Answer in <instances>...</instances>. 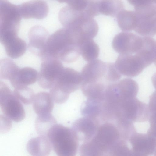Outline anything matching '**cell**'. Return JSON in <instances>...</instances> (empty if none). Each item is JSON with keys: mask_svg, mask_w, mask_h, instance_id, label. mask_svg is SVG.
<instances>
[{"mask_svg": "<svg viewBox=\"0 0 156 156\" xmlns=\"http://www.w3.org/2000/svg\"><path fill=\"white\" fill-rule=\"evenodd\" d=\"M126 140L120 122H102L91 139L81 144L79 153L82 156H120L127 145Z\"/></svg>", "mask_w": 156, "mask_h": 156, "instance_id": "6da1fadb", "label": "cell"}, {"mask_svg": "<svg viewBox=\"0 0 156 156\" xmlns=\"http://www.w3.org/2000/svg\"><path fill=\"white\" fill-rule=\"evenodd\" d=\"M80 55L78 41L70 30L64 27L49 36L43 55H49L69 63L77 60Z\"/></svg>", "mask_w": 156, "mask_h": 156, "instance_id": "7a4b0ae2", "label": "cell"}, {"mask_svg": "<svg viewBox=\"0 0 156 156\" xmlns=\"http://www.w3.org/2000/svg\"><path fill=\"white\" fill-rule=\"evenodd\" d=\"M83 84H109L118 81L121 74L115 64L96 59L89 62L80 73Z\"/></svg>", "mask_w": 156, "mask_h": 156, "instance_id": "3957f363", "label": "cell"}, {"mask_svg": "<svg viewBox=\"0 0 156 156\" xmlns=\"http://www.w3.org/2000/svg\"><path fill=\"white\" fill-rule=\"evenodd\" d=\"M47 136L58 156L76 155L80 142L76 133L72 128L56 124L49 130Z\"/></svg>", "mask_w": 156, "mask_h": 156, "instance_id": "277c9868", "label": "cell"}, {"mask_svg": "<svg viewBox=\"0 0 156 156\" xmlns=\"http://www.w3.org/2000/svg\"><path fill=\"white\" fill-rule=\"evenodd\" d=\"M21 18L18 5L8 0H0V40L18 36Z\"/></svg>", "mask_w": 156, "mask_h": 156, "instance_id": "5b68a950", "label": "cell"}, {"mask_svg": "<svg viewBox=\"0 0 156 156\" xmlns=\"http://www.w3.org/2000/svg\"><path fill=\"white\" fill-rule=\"evenodd\" d=\"M66 28L73 33L80 44L86 40L93 39L97 35L99 29L93 18L81 11L77 12L72 16Z\"/></svg>", "mask_w": 156, "mask_h": 156, "instance_id": "8992f818", "label": "cell"}, {"mask_svg": "<svg viewBox=\"0 0 156 156\" xmlns=\"http://www.w3.org/2000/svg\"><path fill=\"white\" fill-rule=\"evenodd\" d=\"M0 106L5 116L15 122H21L25 117L22 105L8 85L2 81L0 83Z\"/></svg>", "mask_w": 156, "mask_h": 156, "instance_id": "52a82bcc", "label": "cell"}, {"mask_svg": "<svg viewBox=\"0 0 156 156\" xmlns=\"http://www.w3.org/2000/svg\"><path fill=\"white\" fill-rule=\"evenodd\" d=\"M40 58L41 63L38 73V84L43 89H50L64 67L60 60L57 58L48 55Z\"/></svg>", "mask_w": 156, "mask_h": 156, "instance_id": "ba28073f", "label": "cell"}, {"mask_svg": "<svg viewBox=\"0 0 156 156\" xmlns=\"http://www.w3.org/2000/svg\"><path fill=\"white\" fill-rule=\"evenodd\" d=\"M136 17L135 31L143 36L156 35V4L152 3L134 8Z\"/></svg>", "mask_w": 156, "mask_h": 156, "instance_id": "9c48e42d", "label": "cell"}, {"mask_svg": "<svg viewBox=\"0 0 156 156\" xmlns=\"http://www.w3.org/2000/svg\"><path fill=\"white\" fill-rule=\"evenodd\" d=\"M82 79L80 73L69 67H64L52 86L66 96L81 87Z\"/></svg>", "mask_w": 156, "mask_h": 156, "instance_id": "30bf717a", "label": "cell"}, {"mask_svg": "<svg viewBox=\"0 0 156 156\" xmlns=\"http://www.w3.org/2000/svg\"><path fill=\"white\" fill-rule=\"evenodd\" d=\"M115 64L121 75L130 77L137 76L147 67L142 58L136 53L120 54Z\"/></svg>", "mask_w": 156, "mask_h": 156, "instance_id": "8fae6325", "label": "cell"}, {"mask_svg": "<svg viewBox=\"0 0 156 156\" xmlns=\"http://www.w3.org/2000/svg\"><path fill=\"white\" fill-rule=\"evenodd\" d=\"M142 37L133 33L124 31L117 34L112 43L114 50L120 54H133L141 47Z\"/></svg>", "mask_w": 156, "mask_h": 156, "instance_id": "7c38bea8", "label": "cell"}, {"mask_svg": "<svg viewBox=\"0 0 156 156\" xmlns=\"http://www.w3.org/2000/svg\"><path fill=\"white\" fill-rule=\"evenodd\" d=\"M129 143L133 156L150 155L156 151V139L147 133L136 132L131 138Z\"/></svg>", "mask_w": 156, "mask_h": 156, "instance_id": "4fadbf2b", "label": "cell"}, {"mask_svg": "<svg viewBox=\"0 0 156 156\" xmlns=\"http://www.w3.org/2000/svg\"><path fill=\"white\" fill-rule=\"evenodd\" d=\"M28 47L33 54L40 57L44 54L46 44L49 36L47 30L40 26L32 27L28 34Z\"/></svg>", "mask_w": 156, "mask_h": 156, "instance_id": "5bb4252c", "label": "cell"}, {"mask_svg": "<svg viewBox=\"0 0 156 156\" xmlns=\"http://www.w3.org/2000/svg\"><path fill=\"white\" fill-rule=\"evenodd\" d=\"M22 17L25 19H42L46 17L49 12L48 6L42 0H33L18 5Z\"/></svg>", "mask_w": 156, "mask_h": 156, "instance_id": "9a60e30c", "label": "cell"}, {"mask_svg": "<svg viewBox=\"0 0 156 156\" xmlns=\"http://www.w3.org/2000/svg\"><path fill=\"white\" fill-rule=\"evenodd\" d=\"M52 148L49 140L47 136L44 135H40L37 137L31 138L27 145L28 152L32 156H48Z\"/></svg>", "mask_w": 156, "mask_h": 156, "instance_id": "2e32d148", "label": "cell"}, {"mask_svg": "<svg viewBox=\"0 0 156 156\" xmlns=\"http://www.w3.org/2000/svg\"><path fill=\"white\" fill-rule=\"evenodd\" d=\"M38 73L35 69L30 67L19 69L15 76L9 81L16 88L27 86L34 83L38 80Z\"/></svg>", "mask_w": 156, "mask_h": 156, "instance_id": "e0dca14e", "label": "cell"}, {"mask_svg": "<svg viewBox=\"0 0 156 156\" xmlns=\"http://www.w3.org/2000/svg\"><path fill=\"white\" fill-rule=\"evenodd\" d=\"M54 101L50 93L41 92L35 94L33 101V108L37 115L51 113L54 106Z\"/></svg>", "mask_w": 156, "mask_h": 156, "instance_id": "ac0fdd59", "label": "cell"}, {"mask_svg": "<svg viewBox=\"0 0 156 156\" xmlns=\"http://www.w3.org/2000/svg\"><path fill=\"white\" fill-rule=\"evenodd\" d=\"M116 17L118 25L122 30L126 32L134 30L137 22L135 11L123 9Z\"/></svg>", "mask_w": 156, "mask_h": 156, "instance_id": "d6986e66", "label": "cell"}, {"mask_svg": "<svg viewBox=\"0 0 156 156\" xmlns=\"http://www.w3.org/2000/svg\"><path fill=\"white\" fill-rule=\"evenodd\" d=\"M7 55L15 59L23 55L27 48L26 42L18 36L4 45Z\"/></svg>", "mask_w": 156, "mask_h": 156, "instance_id": "ffe728a7", "label": "cell"}, {"mask_svg": "<svg viewBox=\"0 0 156 156\" xmlns=\"http://www.w3.org/2000/svg\"><path fill=\"white\" fill-rule=\"evenodd\" d=\"M99 8L100 13L116 17L124 9V5L121 0H100Z\"/></svg>", "mask_w": 156, "mask_h": 156, "instance_id": "44dd1931", "label": "cell"}, {"mask_svg": "<svg viewBox=\"0 0 156 156\" xmlns=\"http://www.w3.org/2000/svg\"><path fill=\"white\" fill-rule=\"evenodd\" d=\"M80 55L86 61L90 62L98 57L99 53L98 45L93 39L86 40L80 44Z\"/></svg>", "mask_w": 156, "mask_h": 156, "instance_id": "7402d4cb", "label": "cell"}, {"mask_svg": "<svg viewBox=\"0 0 156 156\" xmlns=\"http://www.w3.org/2000/svg\"><path fill=\"white\" fill-rule=\"evenodd\" d=\"M56 124L55 118L51 113H48L39 115L36 119L35 126L38 134L47 136L49 130Z\"/></svg>", "mask_w": 156, "mask_h": 156, "instance_id": "603a6c76", "label": "cell"}, {"mask_svg": "<svg viewBox=\"0 0 156 156\" xmlns=\"http://www.w3.org/2000/svg\"><path fill=\"white\" fill-rule=\"evenodd\" d=\"M20 68L12 60L2 58L0 62V77L1 79L10 81L16 75Z\"/></svg>", "mask_w": 156, "mask_h": 156, "instance_id": "cb8c5ba5", "label": "cell"}, {"mask_svg": "<svg viewBox=\"0 0 156 156\" xmlns=\"http://www.w3.org/2000/svg\"><path fill=\"white\" fill-rule=\"evenodd\" d=\"M15 96L23 103L31 104L34 101L35 94L32 90L27 86H22L14 88Z\"/></svg>", "mask_w": 156, "mask_h": 156, "instance_id": "d4e9b609", "label": "cell"}, {"mask_svg": "<svg viewBox=\"0 0 156 156\" xmlns=\"http://www.w3.org/2000/svg\"><path fill=\"white\" fill-rule=\"evenodd\" d=\"M100 0H88L86 6L83 11L89 16L93 18L100 13Z\"/></svg>", "mask_w": 156, "mask_h": 156, "instance_id": "484cf974", "label": "cell"}, {"mask_svg": "<svg viewBox=\"0 0 156 156\" xmlns=\"http://www.w3.org/2000/svg\"><path fill=\"white\" fill-rule=\"evenodd\" d=\"M88 0H66L68 6L76 10L83 11L87 5Z\"/></svg>", "mask_w": 156, "mask_h": 156, "instance_id": "4316f807", "label": "cell"}, {"mask_svg": "<svg viewBox=\"0 0 156 156\" xmlns=\"http://www.w3.org/2000/svg\"><path fill=\"white\" fill-rule=\"evenodd\" d=\"M134 8L144 6L153 3L152 0H127Z\"/></svg>", "mask_w": 156, "mask_h": 156, "instance_id": "83f0119b", "label": "cell"}, {"mask_svg": "<svg viewBox=\"0 0 156 156\" xmlns=\"http://www.w3.org/2000/svg\"><path fill=\"white\" fill-rule=\"evenodd\" d=\"M151 80L153 85L156 90V72L152 76Z\"/></svg>", "mask_w": 156, "mask_h": 156, "instance_id": "f1b7e54d", "label": "cell"}, {"mask_svg": "<svg viewBox=\"0 0 156 156\" xmlns=\"http://www.w3.org/2000/svg\"><path fill=\"white\" fill-rule=\"evenodd\" d=\"M56 0L60 3L65 2L66 0Z\"/></svg>", "mask_w": 156, "mask_h": 156, "instance_id": "f546056e", "label": "cell"}, {"mask_svg": "<svg viewBox=\"0 0 156 156\" xmlns=\"http://www.w3.org/2000/svg\"><path fill=\"white\" fill-rule=\"evenodd\" d=\"M154 64L156 66V50L155 53L154 59Z\"/></svg>", "mask_w": 156, "mask_h": 156, "instance_id": "4dcf8cb0", "label": "cell"}, {"mask_svg": "<svg viewBox=\"0 0 156 156\" xmlns=\"http://www.w3.org/2000/svg\"><path fill=\"white\" fill-rule=\"evenodd\" d=\"M152 2L153 3L156 4V0H152Z\"/></svg>", "mask_w": 156, "mask_h": 156, "instance_id": "1f68e13d", "label": "cell"}]
</instances>
